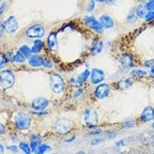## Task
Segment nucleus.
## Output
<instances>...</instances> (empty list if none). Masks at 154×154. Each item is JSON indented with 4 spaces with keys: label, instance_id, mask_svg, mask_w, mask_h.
<instances>
[{
    "label": "nucleus",
    "instance_id": "obj_22",
    "mask_svg": "<svg viewBox=\"0 0 154 154\" xmlns=\"http://www.w3.org/2000/svg\"><path fill=\"white\" fill-rule=\"evenodd\" d=\"M133 85V82L129 79H125L118 82V86L121 89H126Z\"/></svg>",
    "mask_w": 154,
    "mask_h": 154
},
{
    "label": "nucleus",
    "instance_id": "obj_19",
    "mask_svg": "<svg viewBox=\"0 0 154 154\" xmlns=\"http://www.w3.org/2000/svg\"><path fill=\"white\" fill-rule=\"evenodd\" d=\"M136 13L137 16L140 18H145L146 15L147 13L146 5L144 4H140L136 9Z\"/></svg>",
    "mask_w": 154,
    "mask_h": 154
},
{
    "label": "nucleus",
    "instance_id": "obj_31",
    "mask_svg": "<svg viewBox=\"0 0 154 154\" xmlns=\"http://www.w3.org/2000/svg\"><path fill=\"white\" fill-rule=\"evenodd\" d=\"M6 5H7V4H6V2H2V5H0V16H2V13L5 12V8H6Z\"/></svg>",
    "mask_w": 154,
    "mask_h": 154
},
{
    "label": "nucleus",
    "instance_id": "obj_41",
    "mask_svg": "<svg viewBox=\"0 0 154 154\" xmlns=\"http://www.w3.org/2000/svg\"><path fill=\"white\" fill-rule=\"evenodd\" d=\"M0 1H1V0H0Z\"/></svg>",
    "mask_w": 154,
    "mask_h": 154
},
{
    "label": "nucleus",
    "instance_id": "obj_6",
    "mask_svg": "<svg viewBox=\"0 0 154 154\" xmlns=\"http://www.w3.org/2000/svg\"><path fill=\"white\" fill-rule=\"evenodd\" d=\"M84 22L88 27L98 33H101L103 31V27L100 22L93 16H86L84 19Z\"/></svg>",
    "mask_w": 154,
    "mask_h": 154
},
{
    "label": "nucleus",
    "instance_id": "obj_12",
    "mask_svg": "<svg viewBox=\"0 0 154 154\" xmlns=\"http://www.w3.org/2000/svg\"><path fill=\"white\" fill-rule=\"evenodd\" d=\"M90 75V71L88 69L84 70L79 76L77 77L75 79H72V83L74 85V86H81L82 84H83L87 79Z\"/></svg>",
    "mask_w": 154,
    "mask_h": 154
},
{
    "label": "nucleus",
    "instance_id": "obj_11",
    "mask_svg": "<svg viewBox=\"0 0 154 154\" xmlns=\"http://www.w3.org/2000/svg\"><path fill=\"white\" fill-rule=\"evenodd\" d=\"M109 93V85L103 83V84H100L96 88L95 91V96L97 99L103 100L108 96Z\"/></svg>",
    "mask_w": 154,
    "mask_h": 154
},
{
    "label": "nucleus",
    "instance_id": "obj_32",
    "mask_svg": "<svg viewBox=\"0 0 154 154\" xmlns=\"http://www.w3.org/2000/svg\"><path fill=\"white\" fill-rule=\"evenodd\" d=\"M8 149L11 151V152H17L18 151V147L16 146H10L7 147Z\"/></svg>",
    "mask_w": 154,
    "mask_h": 154
},
{
    "label": "nucleus",
    "instance_id": "obj_29",
    "mask_svg": "<svg viewBox=\"0 0 154 154\" xmlns=\"http://www.w3.org/2000/svg\"><path fill=\"white\" fill-rule=\"evenodd\" d=\"M146 8L148 11L154 10V0H149L146 3Z\"/></svg>",
    "mask_w": 154,
    "mask_h": 154
},
{
    "label": "nucleus",
    "instance_id": "obj_1",
    "mask_svg": "<svg viewBox=\"0 0 154 154\" xmlns=\"http://www.w3.org/2000/svg\"><path fill=\"white\" fill-rule=\"evenodd\" d=\"M14 82L15 75L11 70H4L0 73V87L3 90L12 87Z\"/></svg>",
    "mask_w": 154,
    "mask_h": 154
},
{
    "label": "nucleus",
    "instance_id": "obj_9",
    "mask_svg": "<svg viewBox=\"0 0 154 154\" xmlns=\"http://www.w3.org/2000/svg\"><path fill=\"white\" fill-rule=\"evenodd\" d=\"M105 78V73L100 69H93L90 72V79L93 84H98L103 80Z\"/></svg>",
    "mask_w": 154,
    "mask_h": 154
},
{
    "label": "nucleus",
    "instance_id": "obj_39",
    "mask_svg": "<svg viewBox=\"0 0 154 154\" xmlns=\"http://www.w3.org/2000/svg\"><path fill=\"white\" fill-rule=\"evenodd\" d=\"M151 72H152V73H153V74H154V67H152V69H151Z\"/></svg>",
    "mask_w": 154,
    "mask_h": 154
},
{
    "label": "nucleus",
    "instance_id": "obj_23",
    "mask_svg": "<svg viewBox=\"0 0 154 154\" xmlns=\"http://www.w3.org/2000/svg\"><path fill=\"white\" fill-rule=\"evenodd\" d=\"M25 59H26V57H25L24 56H23V54L22 53H20L19 51H18V52H16V53H15V55L13 56H12V62H14V63H23V62L25 61Z\"/></svg>",
    "mask_w": 154,
    "mask_h": 154
},
{
    "label": "nucleus",
    "instance_id": "obj_2",
    "mask_svg": "<svg viewBox=\"0 0 154 154\" xmlns=\"http://www.w3.org/2000/svg\"><path fill=\"white\" fill-rule=\"evenodd\" d=\"M49 82H50L51 89L55 93H60L63 91L65 87V82L63 77L59 74H52L49 78Z\"/></svg>",
    "mask_w": 154,
    "mask_h": 154
},
{
    "label": "nucleus",
    "instance_id": "obj_13",
    "mask_svg": "<svg viewBox=\"0 0 154 154\" xmlns=\"http://www.w3.org/2000/svg\"><path fill=\"white\" fill-rule=\"evenodd\" d=\"M154 119V109L150 106L146 107L141 114V119L143 122H148Z\"/></svg>",
    "mask_w": 154,
    "mask_h": 154
},
{
    "label": "nucleus",
    "instance_id": "obj_28",
    "mask_svg": "<svg viewBox=\"0 0 154 154\" xmlns=\"http://www.w3.org/2000/svg\"><path fill=\"white\" fill-rule=\"evenodd\" d=\"M8 62L7 57L5 56L2 53H0V69L2 68L3 66H5V64Z\"/></svg>",
    "mask_w": 154,
    "mask_h": 154
},
{
    "label": "nucleus",
    "instance_id": "obj_21",
    "mask_svg": "<svg viewBox=\"0 0 154 154\" xmlns=\"http://www.w3.org/2000/svg\"><path fill=\"white\" fill-rule=\"evenodd\" d=\"M41 144V139L40 137H38V135H34L32 139L31 142V149L32 151L35 152V150L36 149L37 147Z\"/></svg>",
    "mask_w": 154,
    "mask_h": 154
},
{
    "label": "nucleus",
    "instance_id": "obj_35",
    "mask_svg": "<svg viewBox=\"0 0 154 154\" xmlns=\"http://www.w3.org/2000/svg\"><path fill=\"white\" fill-rule=\"evenodd\" d=\"M4 132H5V127L2 123H0V134H2Z\"/></svg>",
    "mask_w": 154,
    "mask_h": 154
},
{
    "label": "nucleus",
    "instance_id": "obj_36",
    "mask_svg": "<svg viewBox=\"0 0 154 154\" xmlns=\"http://www.w3.org/2000/svg\"><path fill=\"white\" fill-rule=\"evenodd\" d=\"M4 29H4L3 24H1V23H0V35H1L2 34V32H3V30Z\"/></svg>",
    "mask_w": 154,
    "mask_h": 154
},
{
    "label": "nucleus",
    "instance_id": "obj_30",
    "mask_svg": "<svg viewBox=\"0 0 154 154\" xmlns=\"http://www.w3.org/2000/svg\"><path fill=\"white\" fill-rule=\"evenodd\" d=\"M145 18L146 21H150L154 19V11H149V12L146 13Z\"/></svg>",
    "mask_w": 154,
    "mask_h": 154
},
{
    "label": "nucleus",
    "instance_id": "obj_3",
    "mask_svg": "<svg viewBox=\"0 0 154 154\" xmlns=\"http://www.w3.org/2000/svg\"><path fill=\"white\" fill-rule=\"evenodd\" d=\"M15 123L19 130H26L31 124V119L24 112H19L15 116Z\"/></svg>",
    "mask_w": 154,
    "mask_h": 154
},
{
    "label": "nucleus",
    "instance_id": "obj_16",
    "mask_svg": "<svg viewBox=\"0 0 154 154\" xmlns=\"http://www.w3.org/2000/svg\"><path fill=\"white\" fill-rule=\"evenodd\" d=\"M48 46L51 50H56L57 49V36L55 32H52L50 35H49L47 39Z\"/></svg>",
    "mask_w": 154,
    "mask_h": 154
},
{
    "label": "nucleus",
    "instance_id": "obj_25",
    "mask_svg": "<svg viewBox=\"0 0 154 154\" xmlns=\"http://www.w3.org/2000/svg\"><path fill=\"white\" fill-rule=\"evenodd\" d=\"M50 146L48 145H39L38 147L36 148V149L35 150V153H38V154H42V153H45V152H48V151L50 149Z\"/></svg>",
    "mask_w": 154,
    "mask_h": 154
},
{
    "label": "nucleus",
    "instance_id": "obj_24",
    "mask_svg": "<svg viewBox=\"0 0 154 154\" xmlns=\"http://www.w3.org/2000/svg\"><path fill=\"white\" fill-rule=\"evenodd\" d=\"M19 51L20 52V53H23V56H24L26 58L29 57L32 53L31 49H30L28 46H26V45H23V46H22L21 47L19 48Z\"/></svg>",
    "mask_w": 154,
    "mask_h": 154
},
{
    "label": "nucleus",
    "instance_id": "obj_5",
    "mask_svg": "<svg viewBox=\"0 0 154 154\" xmlns=\"http://www.w3.org/2000/svg\"><path fill=\"white\" fill-rule=\"evenodd\" d=\"M55 130L60 134H66L68 133L71 128H72V123L69 119H60L56 121V124L54 126Z\"/></svg>",
    "mask_w": 154,
    "mask_h": 154
},
{
    "label": "nucleus",
    "instance_id": "obj_26",
    "mask_svg": "<svg viewBox=\"0 0 154 154\" xmlns=\"http://www.w3.org/2000/svg\"><path fill=\"white\" fill-rule=\"evenodd\" d=\"M19 148H20V149H22L25 153L26 154L31 153L32 152L31 147H30L26 143H20V144H19Z\"/></svg>",
    "mask_w": 154,
    "mask_h": 154
},
{
    "label": "nucleus",
    "instance_id": "obj_20",
    "mask_svg": "<svg viewBox=\"0 0 154 154\" xmlns=\"http://www.w3.org/2000/svg\"><path fill=\"white\" fill-rule=\"evenodd\" d=\"M43 48V42L41 40H35L33 42V46L31 48L32 53H34V54H36L38 53Z\"/></svg>",
    "mask_w": 154,
    "mask_h": 154
},
{
    "label": "nucleus",
    "instance_id": "obj_8",
    "mask_svg": "<svg viewBox=\"0 0 154 154\" xmlns=\"http://www.w3.org/2000/svg\"><path fill=\"white\" fill-rule=\"evenodd\" d=\"M2 24L5 30H6L9 33H14L19 28V24L14 16L9 17Z\"/></svg>",
    "mask_w": 154,
    "mask_h": 154
},
{
    "label": "nucleus",
    "instance_id": "obj_17",
    "mask_svg": "<svg viewBox=\"0 0 154 154\" xmlns=\"http://www.w3.org/2000/svg\"><path fill=\"white\" fill-rule=\"evenodd\" d=\"M120 62L125 67H127V68H130V67H132L133 66V58H132V56L130 54H128V53L123 54L122 56V57L120 59Z\"/></svg>",
    "mask_w": 154,
    "mask_h": 154
},
{
    "label": "nucleus",
    "instance_id": "obj_38",
    "mask_svg": "<svg viewBox=\"0 0 154 154\" xmlns=\"http://www.w3.org/2000/svg\"><path fill=\"white\" fill-rule=\"evenodd\" d=\"M96 1H97V2H104L105 0H96Z\"/></svg>",
    "mask_w": 154,
    "mask_h": 154
},
{
    "label": "nucleus",
    "instance_id": "obj_7",
    "mask_svg": "<svg viewBox=\"0 0 154 154\" xmlns=\"http://www.w3.org/2000/svg\"><path fill=\"white\" fill-rule=\"evenodd\" d=\"M45 30L40 25H34L26 31V35L31 38H41L44 35Z\"/></svg>",
    "mask_w": 154,
    "mask_h": 154
},
{
    "label": "nucleus",
    "instance_id": "obj_37",
    "mask_svg": "<svg viewBox=\"0 0 154 154\" xmlns=\"http://www.w3.org/2000/svg\"><path fill=\"white\" fill-rule=\"evenodd\" d=\"M4 152V147L2 146V145L0 143V153H3Z\"/></svg>",
    "mask_w": 154,
    "mask_h": 154
},
{
    "label": "nucleus",
    "instance_id": "obj_33",
    "mask_svg": "<svg viewBox=\"0 0 154 154\" xmlns=\"http://www.w3.org/2000/svg\"><path fill=\"white\" fill-rule=\"evenodd\" d=\"M94 7H95V4H94V2H93V1H91V2H89V6H88V9H87V10H88V11H89V12H90V11H92V10H93V9H94Z\"/></svg>",
    "mask_w": 154,
    "mask_h": 154
},
{
    "label": "nucleus",
    "instance_id": "obj_18",
    "mask_svg": "<svg viewBox=\"0 0 154 154\" xmlns=\"http://www.w3.org/2000/svg\"><path fill=\"white\" fill-rule=\"evenodd\" d=\"M103 42H101L99 39H95L93 41V46H92V52L94 54H98V53H101L102 50H103Z\"/></svg>",
    "mask_w": 154,
    "mask_h": 154
},
{
    "label": "nucleus",
    "instance_id": "obj_14",
    "mask_svg": "<svg viewBox=\"0 0 154 154\" xmlns=\"http://www.w3.org/2000/svg\"><path fill=\"white\" fill-rule=\"evenodd\" d=\"M100 22L102 26H103V29H109L112 28L114 26L113 20H112V18L109 16H106V15H103L100 17Z\"/></svg>",
    "mask_w": 154,
    "mask_h": 154
},
{
    "label": "nucleus",
    "instance_id": "obj_27",
    "mask_svg": "<svg viewBox=\"0 0 154 154\" xmlns=\"http://www.w3.org/2000/svg\"><path fill=\"white\" fill-rule=\"evenodd\" d=\"M130 75H133V76H137V77H144L146 75V72L145 71H143L141 69H135L133 70L130 72Z\"/></svg>",
    "mask_w": 154,
    "mask_h": 154
},
{
    "label": "nucleus",
    "instance_id": "obj_40",
    "mask_svg": "<svg viewBox=\"0 0 154 154\" xmlns=\"http://www.w3.org/2000/svg\"><path fill=\"white\" fill-rule=\"evenodd\" d=\"M152 128H153V129H154V123H152Z\"/></svg>",
    "mask_w": 154,
    "mask_h": 154
},
{
    "label": "nucleus",
    "instance_id": "obj_10",
    "mask_svg": "<svg viewBox=\"0 0 154 154\" xmlns=\"http://www.w3.org/2000/svg\"><path fill=\"white\" fill-rule=\"evenodd\" d=\"M49 105V102L44 97H38L32 102V107L37 111H42Z\"/></svg>",
    "mask_w": 154,
    "mask_h": 154
},
{
    "label": "nucleus",
    "instance_id": "obj_4",
    "mask_svg": "<svg viewBox=\"0 0 154 154\" xmlns=\"http://www.w3.org/2000/svg\"><path fill=\"white\" fill-rule=\"evenodd\" d=\"M98 114L93 109L88 108L84 112V122L89 127H93L98 123Z\"/></svg>",
    "mask_w": 154,
    "mask_h": 154
},
{
    "label": "nucleus",
    "instance_id": "obj_15",
    "mask_svg": "<svg viewBox=\"0 0 154 154\" xmlns=\"http://www.w3.org/2000/svg\"><path fill=\"white\" fill-rule=\"evenodd\" d=\"M44 60H45L40 56H32L29 60V64L33 67L41 66H43Z\"/></svg>",
    "mask_w": 154,
    "mask_h": 154
},
{
    "label": "nucleus",
    "instance_id": "obj_34",
    "mask_svg": "<svg viewBox=\"0 0 154 154\" xmlns=\"http://www.w3.org/2000/svg\"><path fill=\"white\" fill-rule=\"evenodd\" d=\"M44 66L46 67H52V63L50 61H48V60H44Z\"/></svg>",
    "mask_w": 154,
    "mask_h": 154
}]
</instances>
